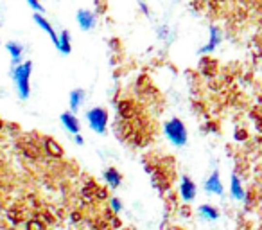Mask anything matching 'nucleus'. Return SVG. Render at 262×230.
Masks as SVG:
<instances>
[{
	"mask_svg": "<svg viewBox=\"0 0 262 230\" xmlns=\"http://www.w3.org/2000/svg\"><path fill=\"white\" fill-rule=\"evenodd\" d=\"M31 74H33V63L31 61H22L13 67L11 77L16 85V92L20 99H29L31 95Z\"/></svg>",
	"mask_w": 262,
	"mask_h": 230,
	"instance_id": "obj_1",
	"label": "nucleus"
},
{
	"mask_svg": "<svg viewBox=\"0 0 262 230\" xmlns=\"http://www.w3.org/2000/svg\"><path fill=\"white\" fill-rule=\"evenodd\" d=\"M164 133H165L167 139L173 142L174 146H178V148L185 146V144H187V141H189L187 128H185L183 121H181V119H178V117L169 119V121L164 124Z\"/></svg>",
	"mask_w": 262,
	"mask_h": 230,
	"instance_id": "obj_2",
	"label": "nucleus"
},
{
	"mask_svg": "<svg viewBox=\"0 0 262 230\" xmlns=\"http://www.w3.org/2000/svg\"><path fill=\"white\" fill-rule=\"evenodd\" d=\"M86 121H88L90 128L96 133H104L108 126V112L104 108L96 106L86 112Z\"/></svg>",
	"mask_w": 262,
	"mask_h": 230,
	"instance_id": "obj_3",
	"label": "nucleus"
},
{
	"mask_svg": "<svg viewBox=\"0 0 262 230\" xmlns=\"http://www.w3.org/2000/svg\"><path fill=\"white\" fill-rule=\"evenodd\" d=\"M76 20H78V25L81 27V31H92L97 24V15L90 9H79L76 13Z\"/></svg>",
	"mask_w": 262,
	"mask_h": 230,
	"instance_id": "obj_4",
	"label": "nucleus"
},
{
	"mask_svg": "<svg viewBox=\"0 0 262 230\" xmlns=\"http://www.w3.org/2000/svg\"><path fill=\"white\" fill-rule=\"evenodd\" d=\"M196 195H197L196 183L192 182L189 177H181V180H180V196H181V200L185 203H191L196 198Z\"/></svg>",
	"mask_w": 262,
	"mask_h": 230,
	"instance_id": "obj_5",
	"label": "nucleus"
},
{
	"mask_svg": "<svg viewBox=\"0 0 262 230\" xmlns=\"http://www.w3.org/2000/svg\"><path fill=\"white\" fill-rule=\"evenodd\" d=\"M223 41V31L219 29V27H215V25H212L210 27V38H209V43L207 45H203L201 49H199V54H210L212 51H215V49L219 47V43Z\"/></svg>",
	"mask_w": 262,
	"mask_h": 230,
	"instance_id": "obj_6",
	"label": "nucleus"
},
{
	"mask_svg": "<svg viewBox=\"0 0 262 230\" xmlns=\"http://www.w3.org/2000/svg\"><path fill=\"white\" fill-rule=\"evenodd\" d=\"M205 191L210 193V195H215V196L223 195V191L225 189H223V182H221V177L217 171H214L207 180H205Z\"/></svg>",
	"mask_w": 262,
	"mask_h": 230,
	"instance_id": "obj_7",
	"label": "nucleus"
},
{
	"mask_svg": "<svg viewBox=\"0 0 262 230\" xmlns=\"http://www.w3.org/2000/svg\"><path fill=\"white\" fill-rule=\"evenodd\" d=\"M61 124L65 126V130L68 133H79L81 131V123H79V119L74 115V112H63L61 113Z\"/></svg>",
	"mask_w": 262,
	"mask_h": 230,
	"instance_id": "obj_8",
	"label": "nucleus"
},
{
	"mask_svg": "<svg viewBox=\"0 0 262 230\" xmlns=\"http://www.w3.org/2000/svg\"><path fill=\"white\" fill-rule=\"evenodd\" d=\"M33 20H34V24L38 25L40 29H43L49 36H50L52 43L56 45V43H58V35H56V31H54V27L50 25V22H49L47 18L43 17L42 13H34V15H33Z\"/></svg>",
	"mask_w": 262,
	"mask_h": 230,
	"instance_id": "obj_9",
	"label": "nucleus"
},
{
	"mask_svg": "<svg viewBox=\"0 0 262 230\" xmlns=\"http://www.w3.org/2000/svg\"><path fill=\"white\" fill-rule=\"evenodd\" d=\"M6 49H7V53H9V56H11L13 65H18V63H22V56H24V45H20L18 41H7Z\"/></svg>",
	"mask_w": 262,
	"mask_h": 230,
	"instance_id": "obj_10",
	"label": "nucleus"
},
{
	"mask_svg": "<svg viewBox=\"0 0 262 230\" xmlns=\"http://www.w3.org/2000/svg\"><path fill=\"white\" fill-rule=\"evenodd\" d=\"M230 193H232V196L235 198V200L243 201L246 198V191L245 187H243V183H241V178L233 173L232 178H230Z\"/></svg>",
	"mask_w": 262,
	"mask_h": 230,
	"instance_id": "obj_11",
	"label": "nucleus"
},
{
	"mask_svg": "<svg viewBox=\"0 0 262 230\" xmlns=\"http://www.w3.org/2000/svg\"><path fill=\"white\" fill-rule=\"evenodd\" d=\"M84 90L83 88H76L70 92V97H68V105H70V112H78L79 108L83 106L84 103Z\"/></svg>",
	"mask_w": 262,
	"mask_h": 230,
	"instance_id": "obj_12",
	"label": "nucleus"
},
{
	"mask_svg": "<svg viewBox=\"0 0 262 230\" xmlns=\"http://www.w3.org/2000/svg\"><path fill=\"white\" fill-rule=\"evenodd\" d=\"M56 49H58L61 54H70L72 53V40H70V33H68V31H61L60 35H58Z\"/></svg>",
	"mask_w": 262,
	"mask_h": 230,
	"instance_id": "obj_13",
	"label": "nucleus"
},
{
	"mask_svg": "<svg viewBox=\"0 0 262 230\" xmlns=\"http://www.w3.org/2000/svg\"><path fill=\"white\" fill-rule=\"evenodd\" d=\"M104 180H106V183L112 189H117L120 185V182H122V177H120V173L115 167H108L106 171H104Z\"/></svg>",
	"mask_w": 262,
	"mask_h": 230,
	"instance_id": "obj_14",
	"label": "nucleus"
},
{
	"mask_svg": "<svg viewBox=\"0 0 262 230\" xmlns=\"http://www.w3.org/2000/svg\"><path fill=\"white\" fill-rule=\"evenodd\" d=\"M43 146H45V151H47L50 157H54V159L63 157V148H61L54 139H45V141H43Z\"/></svg>",
	"mask_w": 262,
	"mask_h": 230,
	"instance_id": "obj_15",
	"label": "nucleus"
},
{
	"mask_svg": "<svg viewBox=\"0 0 262 230\" xmlns=\"http://www.w3.org/2000/svg\"><path fill=\"white\" fill-rule=\"evenodd\" d=\"M197 212L201 214L205 219H210V221H214V219L219 218V211H217L214 205H207V203L199 207V209H197Z\"/></svg>",
	"mask_w": 262,
	"mask_h": 230,
	"instance_id": "obj_16",
	"label": "nucleus"
},
{
	"mask_svg": "<svg viewBox=\"0 0 262 230\" xmlns=\"http://www.w3.org/2000/svg\"><path fill=\"white\" fill-rule=\"evenodd\" d=\"M135 115V108H133V103L130 101H122L119 105V117L122 119H131Z\"/></svg>",
	"mask_w": 262,
	"mask_h": 230,
	"instance_id": "obj_17",
	"label": "nucleus"
},
{
	"mask_svg": "<svg viewBox=\"0 0 262 230\" xmlns=\"http://www.w3.org/2000/svg\"><path fill=\"white\" fill-rule=\"evenodd\" d=\"M96 191H97V185H96V182H90V183H86L84 185V189H83V195L86 196V198H94L96 196Z\"/></svg>",
	"mask_w": 262,
	"mask_h": 230,
	"instance_id": "obj_18",
	"label": "nucleus"
},
{
	"mask_svg": "<svg viewBox=\"0 0 262 230\" xmlns=\"http://www.w3.org/2000/svg\"><path fill=\"white\" fill-rule=\"evenodd\" d=\"M27 4H29V7L34 13H43V6L40 0H27Z\"/></svg>",
	"mask_w": 262,
	"mask_h": 230,
	"instance_id": "obj_19",
	"label": "nucleus"
},
{
	"mask_svg": "<svg viewBox=\"0 0 262 230\" xmlns=\"http://www.w3.org/2000/svg\"><path fill=\"white\" fill-rule=\"evenodd\" d=\"M110 207H112V211H114L115 214H119L120 211H122V203H120L119 198H112V200H110Z\"/></svg>",
	"mask_w": 262,
	"mask_h": 230,
	"instance_id": "obj_20",
	"label": "nucleus"
},
{
	"mask_svg": "<svg viewBox=\"0 0 262 230\" xmlns=\"http://www.w3.org/2000/svg\"><path fill=\"white\" fill-rule=\"evenodd\" d=\"M96 198H97V200H106V198H108V191H106V187H97V191H96Z\"/></svg>",
	"mask_w": 262,
	"mask_h": 230,
	"instance_id": "obj_21",
	"label": "nucleus"
},
{
	"mask_svg": "<svg viewBox=\"0 0 262 230\" xmlns=\"http://www.w3.org/2000/svg\"><path fill=\"white\" fill-rule=\"evenodd\" d=\"M27 229L29 230H43V225L40 221H29L27 223Z\"/></svg>",
	"mask_w": 262,
	"mask_h": 230,
	"instance_id": "obj_22",
	"label": "nucleus"
},
{
	"mask_svg": "<svg viewBox=\"0 0 262 230\" xmlns=\"http://www.w3.org/2000/svg\"><path fill=\"white\" fill-rule=\"evenodd\" d=\"M235 139H237V141H245V139H246V131H237V133H235Z\"/></svg>",
	"mask_w": 262,
	"mask_h": 230,
	"instance_id": "obj_23",
	"label": "nucleus"
},
{
	"mask_svg": "<svg viewBox=\"0 0 262 230\" xmlns=\"http://www.w3.org/2000/svg\"><path fill=\"white\" fill-rule=\"evenodd\" d=\"M76 144H79V146H83L84 144V139L79 135V133H76Z\"/></svg>",
	"mask_w": 262,
	"mask_h": 230,
	"instance_id": "obj_24",
	"label": "nucleus"
},
{
	"mask_svg": "<svg viewBox=\"0 0 262 230\" xmlns=\"http://www.w3.org/2000/svg\"><path fill=\"white\" fill-rule=\"evenodd\" d=\"M79 219H81V214H79V212L72 214V221H79Z\"/></svg>",
	"mask_w": 262,
	"mask_h": 230,
	"instance_id": "obj_25",
	"label": "nucleus"
},
{
	"mask_svg": "<svg viewBox=\"0 0 262 230\" xmlns=\"http://www.w3.org/2000/svg\"><path fill=\"white\" fill-rule=\"evenodd\" d=\"M140 7H142V11L146 13V15H149V9H147V6H146V4H144L142 0H140Z\"/></svg>",
	"mask_w": 262,
	"mask_h": 230,
	"instance_id": "obj_26",
	"label": "nucleus"
},
{
	"mask_svg": "<svg viewBox=\"0 0 262 230\" xmlns=\"http://www.w3.org/2000/svg\"><path fill=\"white\" fill-rule=\"evenodd\" d=\"M119 225H120V221H119L117 218H115V219H114V227H119Z\"/></svg>",
	"mask_w": 262,
	"mask_h": 230,
	"instance_id": "obj_27",
	"label": "nucleus"
},
{
	"mask_svg": "<svg viewBox=\"0 0 262 230\" xmlns=\"http://www.w3.org/2000/svg\"><path fill=\"white\" fill-rule=\"evenodd\" d=\"M2 126H4V124H2V121H0V130H2Z\"/></svg>",
	"mask_w": 262,
	"mask_h": 230,
	"instance_id": "obj_28",
	"label": "nucleus"
}]
</instances>
